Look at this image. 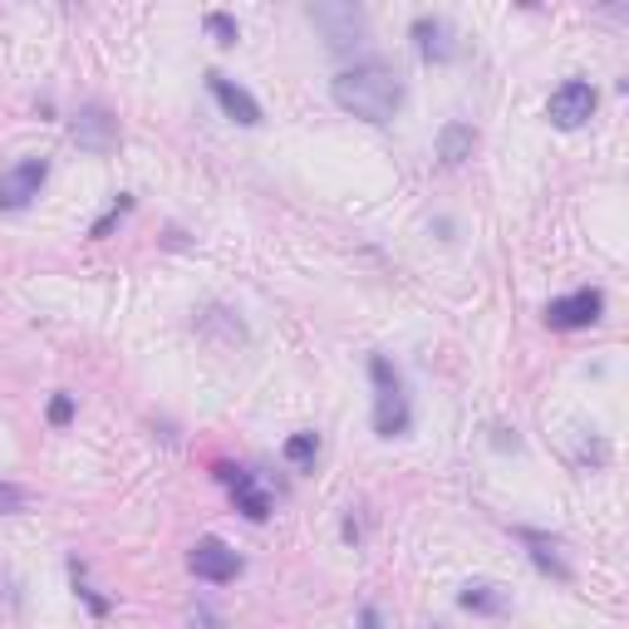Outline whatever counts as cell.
Segmentation results:
<instances>
[{
	"label": "cell",
	"mask_w": 629,
	"mask_h": 629,
	"mask_svg": "<svg viewBox=\"0 0 629 629\" xmlns=\"http://www.w3.org/2000/svg\"><path fill=\"white\" fill-rule=\"evenodd\" d=\"M281 457L291 467H315V457H319V433H291L285 438V448H281Z\"/></svg>",
	"instance_id": "cell-16"
},
{
	"label": "cell",
	"mask_w": 629,
	"mask_h": 629,
	"mask_svg": "<svg viewBox=\"0 0 629 629\" xmlns=\"http://www.w3.org/2000/svg\"><path fill=\"white\" fill-rule=\"evenodd\" d=\"M414 44H418V54H423V64H448L453 54H457V40H453V26L448 20H438V16H418L414 20Z\"/></svg>",
	"instance_id": "cell-11"
},
{
	"label": "cell",
	"mask_w": 629,
	"mask_h": 629,
	"mask_svg": "<svg viewBox=\"0 0 629 629\" xmlns=\"http://www.w3.org/2000/svg\"><path fill=\"white\" fill-rule=\"evenodd\" d=\"M329 99L364 123H388L398 109H404V79L379 60H364V64H349V70L335 74Z\"/></svg>",
	"instance_id": "cell-1"
},
{
	"label": "cell",
	"mask_w": 629,
	"mask_h": 629,
	"mask_svg": "<svg viewBox=\"0 0 629 629\" xmlns=\"http://www.w3.org/2000/svg\"><path fill=\"white\" fill-rule=\"evenodd\" d=\"M305 16H311V26L325 35L329 50H354V44L364 40V26H369L354 0H315V6H305Z\"/></svg>",
	"instance_id": "cell-3"
},
{
	"label": "cell",
	"mask_w": 629,
	"mask_h": 629,
	"mask_svg": "<svg viewBox=\"0 0 629 629\" xmlns=\"http://www.w3.org/2000/svg\"><path fill=\"white\" fill-rule=\"evenodd\" d=\"M595 109H600V94H595L590 79H566V84L551 89V99H546V119H551L556 129H566V133L586 129V123L595 119Z\"/></svg>",
	"instance_id": "cell-4"
},
{
	"label": "cell",
	"mask_w": 629,
	"mask_h": 629,
	"mask_svg": "<svg viewBox=\"0 0 629 629\" xmlns=\"http://www.w3.org/2000/svg\"><path fill=\"white\" fill-rule=\"evenodd\" d=\"M517 541L526 546V551H531L536 570H546V576H556V580H570V566H566V556H560V541H556V536L531 531V526H517Z\"/></svg>",
	"instance_id": "cell-12"
},
{
	"label": "cell",
	"mask_w": 629,
	"mask_h": 629,
	"mask_svg": "<svg viewBox=\"0 0 629 629\" xmlns=\"http://www.w3.org/2000/svg\"><path fill=\"white\" fill-rule=\"evenodd\" d=\"M202 26H207V35L222 44V50H232V44L242 40V30H236V20L226 16V10H207V20H202Z\"/></svg>",
	"instance_id": "cell-17"
},
{
	"label": "cell",
	"mask_w": 629,
	"mask_h": 629,
	"mask_svg": "<svg viewBox=\"0 0 629 629\" xmlns=\"http://www.w3.org/2000/svg\"><path fill=\"white\" fill-rule=\"evenodd\" d=\"M457 605L473 610V615H501V610H507V590L491 586V580H473V586H463Z\"/></svg>",
	"instance_id": "cell-15"
},
{
	"label": "cell",
	"mask_w": 629,
	"mask_h": 629,
	"mask_svg": "<svg viewBox=\"0 0 629 629\" xmlns=\"http://www.w3.org/2000/svg\"><path fill=\"white\" fill-rule=\"evenodd\" d=\"M207 89H212L216 109H222L232 123H242V129H256V123H261V104H256V94H251V89H242L236 79H226L222 70H207Z\"/></svg>",
	"instance_id": "cell-10"
},
{
	"label": "cell",
	"mask_w": 629,
	"mask_h": 629,
	"mask_svg": "<svg viewBox=\"0 0 629 629\" xmlns=\"http://www.w3.org/2000/svg\"><path fill=\"white\" fill-rule=\"evenodd\" d=\"M473 153H477V129L473 123H457V119L443 123L438 129V163L443 168H463Z\"/></svg>",
	"instance_id": "cell-14"
},
{
	"label": "cell",
	"mask_w": 629,
	"mask_h": 629,
	"mask_svg": "<svg viewBox=\"0 0 629 629\" xmlns=\"http://www.w3.org/2000/svg\"><path fill=\"white\" fill-rule=\"evenodd\" d=\"M197 329L212 339V345H222V349L246 345V325L236 319V311H226V305H207V311L197 315Z\"/></svg>",
	"instance_id": "cell-13"
},
{
	"label": "cell",
	"mask_w": 629,
	"mask_h": 629,
	"mask_svg": "<svg viewBox=\"0 0 629 629\" xmlns=\"http://www.w3.org/2000/svg\"><path fill=\"white\" fill-rule=\"evenodd\" d=\"M16 511H30V491L16 483H0V517H16Z\"/></svg>",
	"instance_id": "cell-19"
},
{
	"label": "cell",
	"mask_w": 629,
	"mask_h": 629,
	"mask_svg": "<svg viewBox=\"0 0 629 629\" xmlns=\"http://www.w3.org/2000/svg\"><path fill=\"white\" fill-rule=\"evenodd\" d=\"M359 629H384V620H379V610H374V605H364V610H359Z\"/></svg>",
	"instance_id": "cell-22"
},
{
	"label": "cell",
	"mask_w": 629,
	"mask_h": 629,
	"mask_svg": "<svg viewBox=\"0 0 629 629\" xmlns=\"http://www.w3.org/2000/svg\"><path fill=\"white\" fill-rule=\"evenodd\" d=\"M369 379H374V433L379 438H404L414 428V408H408L404 379L388 364V354H369Z\"/></svg>",
	"instance_id": "cell-2"
},
{
	"label": "cell",
	"mask_w": 629,
	"mask_h": 629,
	"mask_svg": "<svg viewBox=\"0 0 629 629\" xmlns=\"http://www.w3.org/2000/svg\"><path fill=\"white\" fill-rule=\"evenodd\" d=\"M50 423H54V428L74 423V398H70V394H54V398H50Z\"/></svg>",
	"instance_id": "cell-21"
},
{
	"label": "cell",
	"mask_w": 629,
	"mask_h": 629,
	"mask_svg": "<svg viewBox=\"0 0 629 629\" xmlns=\"http://www.w3.org/2000/svg\"><path fill=\"white\" fill-rule=\"evenodd\" d=\"M44 182H50V163L44 158H20L16 168L0 173V212H26L40 197Z\"/></svg>",
	"instance_id": "cell-5"
},
{
	"label": "cell",
	"mask_w": 629,
	"mask_h": 629,
	"mask_svg": "<svg viewBox=\"0 0 629 629\" xmlns=\"http://www.w3.org/2000/svg\"><path fill=\"white\" fill-rule=\"evenodd\" d=\"M70 570H74V590H79V600L89 605V615H94V620H104V615H109V600H99V595L84 586V566H79V560H74Z\"/></svg>",
	"instance_id": "cell-20"
},
{
	"label": "cell",
	"mask_w": 629,
	"mask_h": 629,
	"mask_svg": "<svg viewBox=\"0 0 629 629\" xmlns=\"http://www.w3.org/2000/svg\"><path fill=\"white\" fill-rule=\"evenodd\" d=\"M605 319V295L595 291V285H580V291L570 295H556L551 305H546V325L551 329H590Z\"/></svg>",
	"instance_id": "cell-7"
},
{
	"label": "cell",
	"mask_w": 629,
	"mask_h": 629,
	"mask_svg": "<svg viewBox=\"0 0 629 629\" xmlns=\"http://www.w3.org/2000/svg\"><path fill=\"white\" fill-rule=\"evenodd\" d=\"M187 570L197 580H207V586H232V580L242 576V556H236L222 536H202L187 551Z\"/></svg>",
	"instance_id": "cell-6"
},
{
	"label": "cell",
	"mask_w": 629,
	"mask_h": 629,
	"mask_svg": "<svg viewBox=\"0 0 629 629\" xmlns=\"http://www.w3.org/2000/svg\"><path fill=\"white\" fill-rule=\"evenodd\" d=\"M216 477L232 487V501H236V511H242L246 521H266L271 517V491L256 483V473L232 467V463H216Z\"/></svg>",
	"instance_id": "cell-9"
},
{
	"label": "cell",
	"mask_w": 629,
	"mask_h": 629,
	"mask_svg": "<svg viewBox=\"0 0 629 629\" xmlns=\"http://www.w3.org/2000/svg\"><path fill=\"white\" fill-rule=\"evenodd\" d=\"M70 139L79 143V153H94V158H109L119 148V119L104 109V104H84L70 123Z\"/></svg>",
	"instance_id": "cell-8"
},
{
	"label": "cell",
	"mask_w": 629,
	"mask_h": 629,
	"mask_svg": "<svg viewBox=\"0 0 629 629\" xmlns=\"http://www.w3.org/2000/svg\"><path fill=\"white\" fill-rule=\"evenodd\" d=\"M129 212H133V197H129V192H119V202H113V207H109L104 216H99L94 226H89V236H94V242H104V236H109L113 226H119V222H123V216H129Z\"/></svg>",
	"instance_id": "cell-18"
}]
</instances>
